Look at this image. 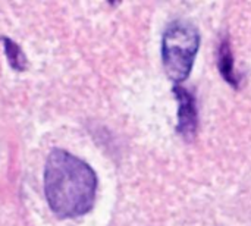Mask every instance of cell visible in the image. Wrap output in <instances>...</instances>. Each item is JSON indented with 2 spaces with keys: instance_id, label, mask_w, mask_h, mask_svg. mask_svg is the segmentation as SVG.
Wrapping results in <instances>:
<instances>
[{
  "instance_id": "6da1fadb",
  "label": "cell",
  "mask_w": 251,
  "mask_h": 226,
  "mask_svg": "<svg viewBox=\"0 0 251 226\" xmlns=\"http://www.w3.org/2000/svg\"><path fill=\"white\" fill-rule=\"evenodd\" d=\"M96 172L81 159L54 149L47 157L44 191L50 209L59 218H76L94 206Z\"/></svg>"
},
{
  "instance_id": "7a4b0ae2",
  "label": "cell",
  "mask_w": 251,
  "mask_h": 226,
  "mask_svg": "<svg viewBox=\"0 0 251 226\" xmlns=\"http://www.w3.org/2000/svg\"><path fill=\"white\" fill-rule=\"evenodd\" d=\"M200 46L197 28L187 21L172 22L163 34L162 57L166 75L175 84L185 81Z\"/></svg>"
},
{
  "instance_id": "3957f363",
  "label": "cell",
  "mask_w": 251,
  "mask_h": 226,
  "mask_svg": "<svg viewBox=\"0 0 251 226\" xmlns=\"http://www.w3.org/2000/svg\"><path fill=\"white\" fill-rule=\"evenodd\" d=\"M174 94L178 101V126H176V129L185 140H191L196 135L197 124H199L196 99L187 88H184L181 85L174 87Z\"/></svg>"
},
{
  "instance_id": "277c9868",
  "label": "cell",
  "mask_w": 251,
  "mask_h": 226,
  "mask_svg": "<svg viewBox=\"0 0 251 226\" xmlns=\"http://www.w3.org/2000/svg\"><path fill=\"white\" fill-rule=\"evenodd\" d=\"M218 66L219 71L222 74V76L225 78V81H228L232 87L238 88L240 85V76L235 72L234 68V59H232V51H231V44L229 41L225 38L222 40L221 46H219V51H218Z\"/></svg>"
},
{
  "instance_id": "5b68a950",
  "label": "cell",
  "mask_w": 251,
  "mask_h": 226,
  "mask_svg": "<svg viewBox=\"0 0 251 226\" xmlns=\"http://www.w3.org/2000/svg\"><path fill=\"white\" fill-rule=\"evenodd\" d=\"M3 43H4V51H6L10 66L18 72L25 71L28 63H26V57H25L24 51L21 50V47L9 38H3Z\"/></svg>"
}]
</instances>
